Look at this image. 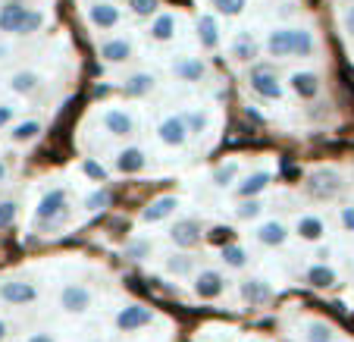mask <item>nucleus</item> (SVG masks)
I'll use <instances>...</instances> for the list:
<instances>
[{"instance_id": "f257e3e1", "label": "nucleus", "mask_w": 354, "mask_h": 342, "mask_svg": "<svg viewBox=\"0 0 354 342\" xmlns=\"http://www.w3.org/2000/svg\"><path fill=\"white\" fill-rule=\"evenodd\" d=\"M147 323H151V308H145V305H126V308L116 314V327L126 330V333L147 327Z\"/></svg>"}, {"instance_id": "f03ea898", "label": "nucleus", "mask_w": 354, "mask_h": 342, "mask_svg": "<svg viewBox=\"0 0 354 342\" xmlns=\"http://www.w3.org/2000/svg\"><path fill=\"white\" fill-rule=\"evenodd\" d=\"M66 214V192L63 188H54V192H47L38 204V220H57V217Z\"/></svg>"}, {"instance_id": "7ed1b4c3", "label": "nucleus", "mask_w": 354, "mask_h": 342, "mask_svg": "<svg viewBox=\"0 0 354 342\" xmlns=\"http://www.w3.org/2000/svg\"><path fill=\"white\" fill-rule=\"evenodd\" d=\"M63 308L69 311V314H85L88 308H91V292H88L85 286H66L63 289V296H60Z\"/></svg>"}, {"instance_id": "20e7f679", "label": "nucleus", "mask_w": 354, "mask_h": 342, "mask_svg": "<svg viewBox=\"0 0 354 342\" xmlns=\"http://www.w3.org/2000/svg\"><path fill=\"white\" fill-rule=\"evenodd\" d=\"M35 286L32 282H19V280H10V282H3L0 286V298L3 302H10V305H26V302H35Z\"/></svg>"}, {"instance_id": "39448f33", "label": "nucleus", "mask_w": 354, "mask_h": 342, "mask_svg": "<svg viewBox=\"0 0 354 342\" xmlns=\"http://www.w3.org/2000/svg\"><path fill=\"white\" fill-rule=\"evenodd\" d=\"M223 286H226V280H223L216 270H201L198 280H194V296L198 298H216L223 292Z\"/></svg>"}, {"instance_id": "423d86ee", "label": "nucleus", "mask_w": 354, "mask_h": 342, "mask_svg": "<svg viewBox=\"0 0 354 342\" xmlns=\"http://www.w3.org/2000/svg\"><path fill=\"white\" fill-rule=\"evenodd\" d=\"M28 19V10L22 3H7L0 10V32H19L22 35V26Z\"/></svg>"}, {"instance_id": "0eeeda50", "label": "nucleus", "mask_w": 354, "mask_h": 342, "mask_svg": "<svg viewBox=\"0 0 354 342\" xmlns=\"http://www.w3.org/2000/svg\"><path fill=\"white\" fill-rule=\"evenodd\" d=\"M251 88H254L257 94H263V98H279L282 94L279 79H276L270 69H254V73H251Z\"/></svg>"}, {"instance_id": "6e6552de", "label": "nucleus", "mask_w": 354, "mask_h": 342, "mask_svg": "<svg viewBox=\"0 0 354 342\" xmlns=\"http://www.w3.org/2000/svg\"><path fill=\"white\" fill-rule=\"evenodd\" d=\"M169 235H173L176 245H182V249H192V245H198V239H201V226L194 220H182V223H176Z\"/></svg>"}, {"instance_id": "1a4fd4ad", "label": "nucleus", "mask_w": 354, "mask_h": 342, "mask_svg": "<svg viewBox=\"0 0 354 342\" xmlns=\"http://www.w3.org/2000/svg\"><path fill=\"white\" fill-rule=\"evenodd\" d=\"M308 188L314 195H320V198H329V195L339 192V176H335L333 170H329V173H314L308 182Z\"/></svg>"}, {"instance_id": "9d476101", "label": "nucleus", "mask_w": 354, "mask_h": 342, "mask_svg": "<svg viewBox=\"0 0 354 342\" xmlns=\"http://www.w3.org/2000/svg\"><path fill=\"white\" fill-rule=\"evenodd\" d=\"M241 298L251 302V305H261V302L270 298V286L263 280H245L241 282Z\"/></svg>"}, {"instance_id": "9b49d317", "label": "nucleus", "mask_w": 354, "mask_h": 342, "mask_svg": "<svg viewBox=\"0 0 354 342\" xmlns=\"http://www.w3.org/2000/svg\"><path fill=\"white\" fill-rule=\"evenodd\" d=\"M160 138L167 141V145H182V141H185V120L169 116V120L160 126Z\"/></svg>"}, {"instance_id": "f8f14e48", "label": "nucleus", "mask_w": 354, "mask_h": 342, "mask_svg": "<svg viewBox=\"0 0 354 342\" xmlns=\"http://www.w3.org/2000/svg\"><path fill=\"white\" fill-rule=\"evenodd\" d=\"M270 54L273 57H288L292 54V28H279V32L270 35Z\"/></svg>"}, {"instance_id": "ddd939ff", "label": "nucleus", "mask_w": 354, "mask_h": 342, "mask_svg": "<svg viewBox=\"0 0 354 342\" xmlns=\"http://www.w3.org/2000/svg\"><path fill=\"white\" fill-rule=\"evenodd\" d=\"M292 85H295V91H298L301 98H314V94L320 91V82H317L314 73H295Z\"/></svg>"}, {"instance_id": "4468645a", "label": "nucleus", "mask_w": 354, "mask_h": 342, "mask_svg": "<svg viewBox=\"0 0 354 342\" xmlns=\"http://www.w3.org/2000/svg\"><path fill=\"white\" fill-rule=\"evenodd\" d=\"M173 208H176V198H157V201L151 204V208H147L141 217H145L147 223H157V220H163V217L173 214Z\"/></svg>"}, {"instance_id": "2eb2a0df", "label": "nucleus", "mask_w": 354, "mask_h": 342, "mask_svg": "<svg viewBox=\"0 0 354 342\" xmlns=\"http://www.w3.org/2000/svg\"><path fill=\"white\" fill-rule=\"evenodd\" d=\"M116 19H120V13H116V7H110V3H97V7H91V22L100 28H110L116 26Z\"/></svg>"}, {"instance_id": "dca6fc26", "label": "nucleus", "mask_w": 354, "mask_h": 342, "mask_svg": "<svg viewBox=\"0 0 354 342\" xmlns=\"http://www.w3.org/2000/svg\"><path fill=\"white\" fill-rule=\"evenodd\" d=\"M104 126H107L113 135H129L132 132V120H129L122 110H110V114L104 116Z\"/></svg>"}, {"instance_id": "f3484780", "label": "nucleus", "mask_w": 354, "mask_h": 342, "mask_svg": "<svg viewBox=\"0 0 354 342\" xmlns=\"http://www.w3.org/2000/svg\"><path fill=\"white\" fill-rule=\"evenodd\" d=\"M292 54H314V35L304 32V28H292Z\"/></svg>"}, {"instance_id": "a211bd4d", "label": "nucleus", "mask_w": 354, "mask_h": 342, "mask_svg": "<svg viewBox=\"0 0 354 342\" xmlns=\"http://www.w3.org/2000/svg\"><path fill=\"white\" fill-rule=\"evenodd\" d=\"M257 239L263 242V245H282L286 242V226L282 223H263L261 226V233H257Z\"/></svg>"}, {"instance_id": "6ab92c4d", "label": "nucleus", "mask_w": 354, "mask_h": 342, "mask_svg": "<svg viewBox=\"0 0 354 342\" xmlns=\"http://www.w3.org/2000/svg\"><path fill=\"white\" fill-rule=\"evenodd\" d=\"M129 54H132V47L126 44V41H110V44L100 47V57L110 63H120V60H129Z\"/></svg>"}, {"instance_id": "aec40b11", "label": "nucleus", "mask_w": 354, "mask_h": 342, "mask_svg": "<svg viewBox=\"0 0 354 342\" xmlns=\"http://www.w3.org/2000/svg\"><path fill=\"white\" fill-rule=\"evenodd\" d=\"M308 282L310 286H317V289H329L335 282V273H333V267H326V264H320V267H314L308 273Z\"/></svg>"}, {"instance_id": "412c9836", "label": "nucleus", "mask_w": 354, "mask_h": 342, "mask_svg": "<svg viewBox=\"0 0 354 342\" xmlns=\"http://www.w3.org/2000/svg\"><path fill=\"white\" fill-rule=\"evenodd\" d=\"M304 339H308V342H333L335 333H333V327L314 321V323H308V333H304Z\"/></svg>"}, {"instance_id": "4be33fe9", "label": "nucleus", "mask_w": 354, "mask_h": 342, "mask_svg": "<svg viewBox=\"0 0 354 342\" xmlns=\"http://www.w3.org/2000/svg\"><path fill=\"white\" fill-rule=\"evenodd\" d=\"M145 167V154H141V151H122L120 154V170L122 173H138V170Z\"/></svg>"}, {"instance_id": "5701e85b", "label": "nucleus", "mask_w": 354, "mask_h": 342, "mask_svg": "<svg viewBox=\"0 0 354 342\" xmlns=\"http://www.w3.org/2000/svg\"><path fill=\"white\" fill-rule=\"evenodd\" d=\"M10 88H13V91H19V94H28V91H35V88H38V75H35V73H16L13 82H10Z\"/></svg>"}, {"instance_id": "b1692460", "label": "nucleus", "mask_w": 354, "mask_h": 342, "mask_svg": "<svg viewBox=\"0 0 354 342\" xmlns=\"http://www.w3.org/2000/svg\"><path fill=\"white\" fill-rule=\"evenodd\" d=\"M298 235H304V239H320L323 223L317 220V217H301L298 220Z\"/></svg>"}, {"instance_id": "393cba45", "label": "nucleus", "mask_w": 354, "mask_h": 342, "mask_svg": "<svg viewBox=\"0 0 354 342\" xmlns=\"http://www.w3.org/2000/svg\"><path fill=\"white\" fill-rule=\"evenodd\" d=\"M201 73H204V63L201 60H182V63H176V75L179 79H201Z\"/></svg>"}, {"instance_id": "a878e982", "label": "nucleus", "mask_w": 354, "mask_h": 342, "mask_svg": "<svg viewBox=\"0 0 354 342\" xmlns=\"http://www.w3.org/2000/svg\"><path fill=\"white\" fill-rule=\"evenodd\" d=\"M198 28H201V41H204V47H216L220 35H216V22H214V16H204Z\"/></svg>"}, {"instance_id": "bb28decb", "label": "nucleus", "mask_w": 354, "mask_h": 342, "mask_svg": "<svg viewBox=\"0 0 354 342\" xmlns=\"http://www.w3.org/2000/svg\"><path fill=\"white\" fill-rule=\"evenodd\" d=\"M173 28H176V22H173V16H160V19L154 22V38L157 41H167V38H173Z\"/></svg>"}, {"instance_id": "cd10ccee", "label": "nucleus", "mask_w": 354, "mask_h": 342, "mask_svg": "<svg viewBox=\"0 0 354 342\" xmlns=\"http://www.w3.org/2000/svg\"><path fill=\"white\" fill-rule=\"evenodd\" d=\"M267 182H270V176H267V173H254V176H251V179H248V182H241V188H239V192L248 198V195H257V192H261V188L267 186Z\"/></svg>"}, {"instance_id": "c85d7f7f", "label": "nucleus", "mask_w": 354, "mask_h": 342, "mask_svg": "<svg viewBox=\"0 0 354 342\" xmlns=\"http://www.w3.org/2000/svg\"><path fill=\"white\" fill-rule=\"evenodd\" d=\"M151 85H154V75H135V79H129L126 94H145L151 91Z\"/></svg>"}, {"instance_id": "c756f323", "label": "nucleus", "mask_w": 354, "mask_h": 342, "mask_svg": "<svg viewBox=\"0 0 354 342\" xmlns=\"http://www.w3.org/2000/svg\"><path fill=\"white\" fill-rule=\"evenodd\" d=\"M192 258H185V255H179V258H169L167 261V270L169 273H176V276H185V273H192Z\"/></svg>"}, {"instance_id": "7c9ffc66", "label": "nucleus", "mask_w": 354, "mask_h": 342, "mask_svg": "<svg viewBox=\"0 0 354 342\" xmlns=\"http://www.w3.org/2000/svg\"><path fill=\"white\" fill-rule=\"evenodd\" d=\"M257 54V47H254V41L248 38V35H241L239 41H235V57L239 60H251V57Z\"/></svg>"}, {"instance_id": "2f4dec72", "label": "nucleus", "mask_w": 354, "mask_h": 342, "mask_svg": "<svg viewBox=\"0 0 354 342\" xmlns=\"http://www.w3.org/2000/svg\"><path fill=\"white\" fill-rule=\"evenodd\" d=\"M38 132H41L38 123H19V126L13 129V138H16V141H28V138H35Z\"/></svg>"}, {"instance_id": "473e14b6", "label": "nucleus", "mask_w": 354, "mask_h": 342, "mask_svg": "<svg viewBox=\"0 0 354 342\" xmlns=\"http://www.w3.org/2000/svg\"><path fill=\"white\" fill-rule=\"evenodd\" d=\"M220 13H226V16H235V13H241V7H245L248 0H210Z\"/></svg>"}, {"instance_id": "72a5a7b5", "label": "nucleus", "mask_w": 354, "mask_h": 342, "mask_svg": "<svg viewBox=\"0 0 354 342\" xmlns=\"http://www.w3.org/2000/svg\"><path fill=\"white\" fill-rule=\"evenodd\" d=\"M223 261H226L229 267H241V264H245V251H241L239 245H226V249H223Z\"/></svg>"}, {"instance_id": "f704fd0d", "label": "nucleus", "mask_w": 354, "mask_h": 342, "mask_svg": "<svg viewBox=\"0 0 354 342\" xmlns=\"http://www.w3.org/2000/svg\"><path fill=\"white\" fill-rule=\"evenodd\" d=\"M235 173H239V163H226V167H220L214 173V182L216 186H229V182L235 179Z\"/></svg>"}, {"instance_id": "c9c22d12", "label": "nucleus", "mask_w": 354, "mask_h": 342, "mask_svg": "<svg viewBox=\"0 0 354 342\" xmlns=\"http://www.w3.org/2000/svg\"><path fill=\"white\" fill-rule=\"evenodd\" d=\"M13 220H16V204L13 201H3V204H0V229H7Z\"/></svg>"}, {"instance_id": "e433bc0d", "label": "nucleus", "mask_w": 354, "mask_h": 342, "mask_svg": "<svg viewBox=\"0 0 354 342\" xmlns=\"http://www.w3.org/2000/svg\"><path fill=\"white\" fill-rule=\"evenodd\" d=\"M129 7H132L138 16H151L157 10V0H129Z\"/></svg>"}, {"instance_id": "4c0bfd02", "label": "nucleus", "mask_w": 354, "mask_h": 342, "mask_svg": "<svg viewBox=\"0 0 354 342\" xmlns=\"http://www.w3.org/2000/svg\"><path fill=\"white\" fill-rule=\"evenodd\" d=\"M41 22H44V16H41L38 10H28V19H26V26H22V35H28V32H35V28H41Z\"/></svg>"}, {"instance_id": "58836bf2", "label": "nucleus", "mask_w": 354, "mask_h": 342, "mask_svg": "<svg viewBox=\"0 0 354 342\" xmlns=\"http://www.w3.org/2000/svg\"><path fill=\"white\" fill-rule=\"evenodd\" d=\"M107 204H110V192H94L88 198V208L91 210H100V208H107Z\"/></svg>"}, {"instance_id": "ea45409f", "label": "nucleus", "mask_w": 354, "mask_h": 342, "mask_svg": "<svg viewBox=\"0 0 354 342\" xmlns=\"http://www.w3.org/2000/svg\"><path fill=\"white\" fill-rule=\"evenodd\" d=\"M257 214H261V204H257V201H248V204H241V208H239L241 220H251V217H257Z\"/></svg>"}, {"instance_id": "a19ab883", "label": "nucleus", "mask_w": 354, "mask_h": 342, "mask_svg": "<svg viewBox=\"0 0 354 342\" xmlns=\"http://www.w3.org/2000/svg\"><path fill=\"white\" fill-rule=\"evenodd\" d=\"M85 173L91 176V179H100V182L107 179V170H104V167H97V163H94V161H85Z\"/></svg>"}, {"instance_id": "79ce46f5", "label": "nucleus", "mask_w": 354, "mask_h": 342, "mask_svg": "<svg viewBox=\"0 0 354 342\" xmlns=\"http://www.w3.org/2000/svg\"><path fill=\"white\" fill-rule=\"evenodd\" d=\"M145 255H147V245H145V242H135V245H129V249H126V258H132V261H141Z\"/></svg>"}, {"instance_id": "37998d69", "label": "nucleus", "mask_w": 354, "mask_h": 342, "mask_svg": "<svg viewBox=\"0 0 354 342\" xmlns=\"http://www.w3.org/2000/svg\"><path fill=\"white\" fill-rule=\"evenodd\" d=\"M188 126L198 129V132H201V129L207 126V116H204V114H192V116H188Z\"/></svg>"}, {"instance_id": "c03bdc74", "label": "nucleus", "mask_w": 354, "mask_h": 342, "mask_svg": "<svg viewBox=\"0 0 354 342\" xmlns=\"http://www.w3.org/2000/svg\"><path fill=\"white\" fill-rule=\"evenodd\" d=\"M342 223H345V226L354 233V208H345V210H342Z\"/></svg>"}, {"instance_id": "a18cd8bd", "label": "nucleus", "mask_w": 354, "mask_h": 342, "mask_svg": "<svg viewBox=\"0 0 354 342\" xmlns=\"http://www.w3.org/2000/svg\"><path fill=\"white\" fill-rule=\"evenodd\" d=\"M229 233H232V229H226V226H216L214 233H210V239H214V242H223V239H229Z\"/></svg>"}, {"instance_id": "49530a36", "label": "nucleus", "mask_w": 354, "mask_h": 342, "mask_svg": "<svg viewBox=\"0 0 354 342\" xmlns=\"http://www.w3.org/2000/svg\"><path fill=\"white\" fill-rule=\"evenodd\" d=\"M10 116H13V107H0V126H7Z\"/></svg>"}, {"instance_id": "de8ad7c7", "label": "nucleus", "mask_w": 354, "mask_h": 342, "mask_svg": "<svg viewBox=\"0 0 354 342\" xmlns=\"http://www.w3.org/2000/svg\"><path fill=\"white\" fill-rule=\"evenodd\" d=\"M28 342H54V336H50V333H35Z\"/></svg>"}, {"instance_id": "09e8293b", "label": "nucleus", "mask_w": 354, "mask_h": 342, "mask_svg": "<svg viewBox=\"0 0 354 342\" xmlns=\"http://www.w3.org/2000/svg\"><path fill=\"white\" fill-rule=\"evenodd\" d=\"M348 32L354 35V10H351V13H348Z\"/></svg>"}, {"instance_id": "8fccbe9b", "label": "nucleus", "mask_w": 354, "mask_h": 342, "mask_svg": "<svg viewBox=\"0 0 354 342\" xmlns=\"http://www.w3.org/2000/svg\"><path fill=\"white\" fill-rule=\"evenodd\" d=\"M3 336H7V323L0 321V342H3Z\"/></svg>"}, {"instance_id": "3c124183", "label": "nucleus", "mask_w": 354, "mask_h": 342, "mask_svg": "<svg viewBox=\"0 0 354 342\" xmlns=\"http://www.w3.org/2000/svg\"><path fill=\"white\" fill-rule=\"evenodd\" d=\"M173 3H179V7H188V3H192V0H173Z\"/></svg>"}, {"instance_id": "603ef678", "label": "nucleus", "mask_w": 354, "mask_h": 342, "mask_svg": "<svg viewBox=\"0 0 354 342\" xmlns=\"http://www.w3.org/2000/svg\"><path fill=\"white\" fill-rule=\"evenodd\" d=\"M3 176H7V167H3V163H0V179H3Z\"/></svg>"}]
</instances>
